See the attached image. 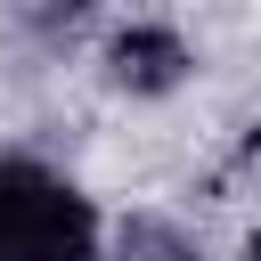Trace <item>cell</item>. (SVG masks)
I'll return each instance as SVG.
<instances>
[{"instance_id":"1","label":"cell","mask_w":261,"mask_h":261,"mask_svg":"<svg viewBox=\"0 0 261 261\" xmlns=\"http://www.w3.org/2000/svg\"><path fill=\"white\" fill-rule=\"evenodd\" d=\"M0 261H98V212L73 179L8 155L0 163Z\"/></svg>"},{"instance_id":"2","label":"cell","mask_w":261,"mask_h":261,"mask_svg":"<svg viewBox=\"0 0 261 261\" xmlns=\"http://www.w3.org/2000/svg\"><path fill=\"white\" fill-rule=\"evenodd\" d=\"M188 41L171 33V24H130V33H114V49H106V73H114V90H130V98H171L179 82H188Z\"/></svg>"},{"instance_id":"3","label":"cell","mask_w":261,"mask_h":261,"mask_svg":"<svg viewBox=\"0 0 261 261\" xmlns=\"http://www.w3.org/2000/svg\"><path fill=\"white\" fill-rule=\"evenodd\" d=\"M114 261H204V253H196V237H188L179 220H163V212H130V220L114 228Z\"/></svg>"},{"instance_id":"4","label":"cell","mask_w":261,"mask_h":261,"mask_svg":"<svg viewBox=\"0 0 261 261\" xmlns=\"http://www.w3.org/2000/svg\"><path fill=\"white\" fill-rule=\"evenodd\" d=\"M245 261H261V237H253V245H245Z\"/></svg>"}]
</instances>
